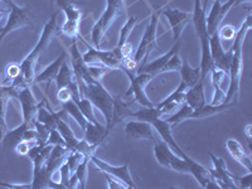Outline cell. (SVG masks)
<instances>
[{"label":"cell","mask_w":252,"mask_h":189,"mask_svg":"<svg viewBox=\"0 0 252 189\" xmlns=\"http://www.w3.org/2000/svg\"><path fill=\"white\" fill-rule=\"evenodd\" d=\"M209 49H211V56H212L215 67L222 69L226 73H228L229 64H231V58H232V51H224L220 38L218 35V32L213 33L209 37Z\"/></svg>","instance_id":"4fadbf2b"},{"label":"cell","mask_w":252,"mask_h":189,"mask_svg":"<svg viewBox=\"0 0 252 189\" xmlns=\"http://www.w3.org/2000/svg\"><path fill=\"white\" fill-rule=\"evenodd\" d=\"M35 116H37V121L44 124L51 129H56V111H52L48 103H47V109L43 107V102L40 103Z\"/></svg>","instance_id":"836d02e7"},{"label":"cell","mask_w":252,"mask_h":189,"mask_svg":"<svg viewBox=\"0 0 252 189\" xmlns=\"http://www.w3.org/2000/svg\"><path fill=\"white\" fill-rule=\"evenodd\" d=\"M66 15V22L63 23L62 33L71 39H77L81 37L80 34V23L82 13L77 5H69L62 10Z\"/></svg>","instance_id":"e0dca14e"},{"label":"cell","mask_w":252,"mask_h":189,"mask_svg":"<svg viewBox=\"0 0 252 189\" xmlns=\"http://www.w3.org/2000/svg\"><path fill=\"white\" fill-rule=\"evenodd\" d=\"M37 143H31V141H26V140H22L19 144H18L17 146L14 148L15 153H17L18 155H26L28 154V152L31 150V148L33 145H35Z\"/></svg>","instance_id":"ee69618b"},{"label":"cell","mask_w":252,"mask_h":189,"mask_svg":"<svg viewBox=\"0 0 252 189\" xmlns=\"http://www.w3.org/2000/svg\"><path fill=\"white\" fill-rule=\"evenodd\" d=\"M139 23V18H136V17H130L129 19L126 20L125 22V24H124L123 26V28H121V32H120V37H119V43H118V46L115 47V51L118 52L119 55L121 56V53L119 51H120L121 48H123V46L124 44L126 43V42H129V37H130V34H131V32L134 31V28H135V26H136V24ZM121 57H123V56H121Z\"/></svg>","instance_id":"1f68e13d"},{"label":"cell","mask_w":252,"mask_h":189,"mask_svg":"<svg viewBox=\"0 0 252 189\" xmlns=\"http://www.w3.org/2000/svg\"><path fill=\"white\" fill-rule=\"evenodd\" d=\"M192 112H193L192 107L188 106L186 102H183L181 106H179V109L177 110V112H175V114H173L172 116H169V118H166L165 121L169 124L170 126H175V125H178V124H181L182 121L189 120V119H190V115H192Z\"/></svg>","instance_id":"e575fe53"},{"label":"cell","mask_w":252,"mask_h":189,"mask_svg":"<svg viewBox=\"0 0 252 189\" xmlns=\"http://www.w3.org/2000/svg\"><path fill=\"white\" fill-rule=\"evenodd\" d=\"M85 43L87 46V52L82 56V58L86 64L100 63V64L110 69L123 68V58L115 49H112V51H101L100 48H94V47L90 46L86 40H85Z\"/></svg>","instance_id":"ba28073f"},{"label":"cell","mask_w":252,"mask_h":189,"mask_svg":"<svg viewBox=\"0 0 252 189\" xmlns=\"http://www.w3.org/2000/svg\"><path fill=\"white\" fill-rule=\"evenodd\" d=\"M207 3H208V0H204V4H203V8L206 9V6H207Z\"/></svg>","instance_id":"f5cc1de1"},{"label":"cell","mask_w":252,"mask_h":189,"mask_svg":"<svg viewBox=\"0 0 252 189\" xmlns=\"http://www.w3.org/2000/svg\"><path fill=\"white\" fill-rule=\"evenodd\" d=\"M233 181L241 182V188L244 189H251L252 188V173L249 172L245 177H235L232 175Z\"/></svg>","instance_id":"f6af8a7d"},{"label":"cell","mask_w":252,"mask_h":189,"mask_svg":"<svg viewBox=\"0 0 252 189\" xmlns=\"http://www.w3.org/2000/svg\"><path fill=\"white\" fill-rule=\"evenodd\" d=\"M179 73H181V78L184 83L187 85V87H192L193 85L201 80V67L198 66L195 68H192V67L188 64V61L184 58L182 60V66L179 68Z\"/></svg>","instance_id":"f1b7e54d"},{"label":"cell","mask_w":252,"mask_h":189,"mask_svg":"<svg viewBox=\"0 0 252 189\" xmlns=\"http://www.w3.org/2000/svg\"><path fill=\"white\" fill-rule=\"evenodd\" d=\"M217 32L220 39L233 40L236 37V33H237V29H236V27L231 26V24H227V26H223L220 29H218Z\"/></svg>","instance_id":"f35d334b"},{"label":"cell","mask_w":252,"mask_h":189,"mask_svg":"<svg viewBox=\"0 0 252 189\" xmlns=\"http://www.w3.org/2000/svg\"><path fill=\"white\" fill-rule=\"evenodd\" d=\"M5 75L6 80H10V85L14 80H17L19 76H22V69H20V64H17V63H12L6 66L5 68Z\"/></svg>","instance_id":"ab89813d"},{"label":"cell","mask_w":252,"mask_h":189,"mask_svg":"<svg viewBox=\"0 0 252 189\" xmlns=\"http://www.w3.org/2000/svg\"><path fill=\"white\" fill-rule=\"evenodd\" d=\"M90 155H85L80 164H78L77 169H76L75 174L77 175L78 182H80V187L82 189L86 188V183H87V175H89V164H90Z\"/></svg>","instance_id":"8d00e7d4"},{"label":"cell","mask_w":252,"mask_h":189,"mask_svg":"<svg viewBox=\"0 0 252 189\" xmlns=\"http://www.w3.org/2000/svg\"><path fill=\"white\" fill-rule=\"evenodd\" d=\"M67 56H68V52L66 49H63V52L61 53L60 56L57 57V60L55 61L53 63H51L49 66H47L43 71L40 72L39 75L35 76L34 78V83H47V89L49 87L52 81H55L56 77H57L58 72H60L61 66H62V63L67 60Z\"/></svg>","instance_id":"7402d4cb"},{"label":"cell","mask_w":252,"mask_h":189,"mask_svg":"<svg viewBox=\"0 0 252 189\" xmlns=\"http://www.w3.org/2000/svg\"><path fill=\"white\" fill-rule=\"evenodd\" d=\"M209 158L213 163V169H209V174L215 179L216 183L220 186V189H237V186L233 182L232 174L228 172L227 165L222 158L216 157L215 154L209 152Z\"/></svg>","instance_id":"7c38bea8"},{"label":"cell","mask_w":252,"mask_h":189,"mask_svg":"<svg viewBox=\"0 0 252 189\" xmlns=\"http://www.w3.org/2000/svg\"><path fill=\"white\" fill-rule=\"evenodd\" d=\"M71 170H69V166L67 164V161L64 160L62 163V165L60 166V178H61V184H63V187L67 189V184H68L69 178H71Z\"/></svg>","instance_id":"60d3db41"},{"label":"cell","mask_w":252,"mask_h":189,"mask_svg":"<svg viewBox=\"0 0 252 189\" xmlns=\"http://www.w3.org/2000/svg\"><path fill=\"white\" fill-rule=\"evenodd\" d=\"M103 174V177H105V179L107 181V187H109L110 189H127V187H126V184H124L123 182L119 181L118 178L112 177V175L107 174V173H103L101 172Z\"/></svg>","instance_id":"b9f144b4"},{"label":"cell","mask_w":252,"mask_h":189,"mask_svg":"<svg viewBox=\"0 0 252 189\" xmlns=\"http://www.w3.org/2000/svg\"><path fill=\"white\" fill-rule=\"evenodd\" d=\"M126 73L127 78L130 80V86L129 90L125 92V94H123L125 98L130 97L134 98L138 103H140L143 107H153L152 101L148 98L145 94V87L149 85L150 81L153 80V76L149 75V73H145V72H139V73H135L134 71H130V69L121 68Z\"/></svg>","instance_id":"8992f818"},{"label":"cell","mask_w":252,"mask_h":189,"mask_svg":"<svg viewBox=\"0 0 252 189\" xmlns=\"http://www.w3.org/2000/svg\"><path fill=\"white\" fill-rule=\"evenodd\" d=\"M85 135H83V140H86L92 148L97 149L98 146L106 140L107 136H109V132L106 130V126L101 125L100 123L92 124L87 123L86 127L83 130Z\"/></svg>","instance_id":"44dd1931"},{"label":"cell","mask_w":252,"mask_h":189,"mask_svg":"<svg viewBox=\"0 0 252 189\" xmlns=\"http://www.w3.org/2000/svg\"><path fill=\"white\" fill-rule=\"evenodd\" d=\"M181 47H182V40L181 39L175 40V44L172 47V49H170L169 52H166L165 55L157 58V60L153 61V62H149V63L146 62L144 63V64H141V66H139L136 73H139V72H145V73H149V75H152L153 77H155V76H158L159 73H161V69H163V67L165 66V63L169 61V58L174 55L175 52L181 51Z\"/></svg>","instance_id":"d6986e66"},{"label":"cell","mask_w":252,"mask_h":189,"mask_svg":"<svg viewBox=\"0 0 252 189\" xmlns=\"http://www.w3.org/2000/svg\"><path fill=\"white\" fill-rule=\"evenodd\" d=\"M245 3H247L250 5V3H251V0H236V1H235V6L240 5V4H245Z\"/></svg>","instance_id":"f907efd6"},{"label":"cell","mask_w":252,"mask_h":189,"mask_svg":"<svg viewBox=\"0 0 252 189\" xmlns=\"http://www.w3.org/2000/svg\"><path fill=\"white\" fill-rule=\"evenodd\" d=\"M51 3H53V0H51Z\"/></svg>","instance_id":"db71d44e"},{"label":"cell","mask_w":252,"mask_h":189,"mask_svg":"<svg viewBox=\"0 0 252 189\" xmlns=\"http://www.w3.org/2000/svg\"><path fill=\"white\" fill-rule=\"evenodd\" d=\"M76 103H77V106L80 107L81 112L83 114V116L87 119V120L90 121V123L92 124H97V119H96V116H94V110H92V103L91 101L89 100V98H86L85 96H81L80 98H77V100H73Z\"/></svg>","instance_id":"d590c367"},{"label":"cell","mask_w":252,"mask_h":189,"mask_svg":"<svg viewBox=\"0 0 252 189\" xmlns=\"http://www.w3.org/2000/svg\"><path fill=\"white\" fill-rule=\"evenodd\" d=\"M161 14L166 18L170 28H172L174 40L181 39L182 32L186 28L187 24L192 20V13L183 12V10H179V9L166 8L161 9Z\"/></svg>","instance_id":"5bb4252c"},{"label":"cell","mask_w":252,"mask_h":189,"mask_svg":"<svg viewBox=\"0 0 252 189\" xmlns=\"http://www.w3.org/2000/svg\"><path fill=\"white\" fill-rule=\"evenodd\" d=\"M187 89H188V87H187L186 83H184L183 81H181V83L178 85L177 89H175L168 97L164 98L160 103H158L157 107L163 106V105H166V103H175L178 106H181L182 103L184 102V94H186Z\"/></svg>","instance_id":"d6a6232c"},{"label":"cell","mask_w":252,"mask_h":189,"mask_svg":"<svg viewBox=\"0 0 252 189\" xmlns=\"http://www.w3.org/2000/svg\"><path fill=\"white\" fill-rule=\"evenodd\" d=\"M237 102H223L220 105H213V103H204L203 106L198 107V109L193 110L190 119H195V120H201V119L209 118L213 115H217L220 112H223L228 109H232L236 106Z\"/></svg>","instance_id":"d4e9b609"},{"label":"cell","mask_w":252,"mask_h":189,"mask_svg":"<svg viewBox=\"0 0 252 189\" xmlns=\"http://www.w3.org/2000/svg\"><path fill=\"white\" fill-rule=\"evenodd\" d=\"M235 1L236 0H227L226 3H220V0H215L211 12L208 15H206L207 32L209 35H212L220 29V26L223 22L227 13L235 6Z\"/></svg>","instance_id":"8fae6325"},{"label":"cell","mask_w":252,"mask_h":189,"mask_svg":"<svg viewBox=\"0 0 252 189\" xmlns=\"http://www.w3.org/2000/svg\"><path fill=\"white\" fill-rule=\"evenodd\" d=\"M184 102L193 110L203 106L206 102V94H204V81L199 80L192 87L187 89L184 94Z\"/></svg>","instance_id":"603a6c76"},{"label":"cell","mask_w":252,"mask_h":189,"mask_svg":"<svg viewBox=\"0 0 252 189\" xmlns=\"http://www.w3.org/2000/svg\"><path fill=\"white\" fill-rule=\"evenodd\" d=\"M61 10H57L52 14V17L49 18V20L44 24L43 31H42V34H40L39 40L37 42V44L34 46V48L32 49L31 53L27 56L23 60V62L20 63V69H22V75H23L24 81H26L28 85H34V78H35V66H37V61L39 60L40 55L43 53L44 49L48 47V44L51 43L52 38L57 34L58 27H57V18L60 14Z\"/></svg>","instance_id":"7a4b0ae2"},{"label":"cell","mask_w":252,"mask_h":189,"mask_svg":"<svg viewBox=\"0 0 252 189\" xmlns=\"http://www.w3.org/2000/svg\"><path fill=\"white\" fill-rule=\"evenodd\" d=\"M80 89L81 96H85L91 101L94 106L97 107L102 112L105 121H106L107 132H111V119H112V105H114V96H111L109 91L102 86L101 82L89 83V85H82L78 87Z\"/></svg>","instance_id":"3957f363"},{"label":"cell","mask_w":252,"mask_h":189,"mask_svg":"<svg viewBox=\"0 0 252 189\" xmlns=\"http://www.w3.org/2000/svg\"><path fill=\"white\" fill-rule=\"evenodd\" d=\"M78 186H80V182H78V178H77V175H76L75 173H73V174L71 175V178H69L68 184H67V189L77 188Z\"/></svg>","instance_id":"c3c4849f"},{"label":"cell","mask_w":252,"mask_h":189,"mask_svg":"<svg viewBox=\"0 0 252 189\" xmlns=\"http://www.w3.org/2000/svg\"><path fill=\"white\" fill-rule=\"evenodd\" d=\"M125 12L124 0H106V8L103 14L94 24L91 29V39L94 48H101V40L103 35L109 31L115 19L120 17Z\"/></svg>","instance_id":"277c9868"},{"label":"cell","mask_w":252,"mask_h":189,"mask_svg":"<svg viewBox=\"0 0 252 189\" xmlns=\"http://www.w3.org/2000/svg\"><path fill=\"white\" fill-rule=\"evenodd\" d=\"M63 110L61 111H56V129L58 130V132L61 134V136L63 138L64 143H66V146L68 148L69 152H73L76 148V145L78 144V139L76 138L72 129L68 126V124L62 119Z\"/></svg>","instance_id":"cb8c5ba5"},{"label":"cell","mask_w":252,"mask_h":189,"mask_svg":"<svg viewBox=\"0 0 252 189\" xmlns=\"http://www.w3.org/2000/svg\"><path fill=\"white\" fill-rule=\"evenodd\" d=\"M212 75V85L213 89H215V94H213V105H220V103L224 102V96H226V92H223L222 90V81H223L224 76L227 75L226 72L222 71V69L217 68V67H213L212 71L209 72Z\"/></svg>","instance_id":"83f0119b"},{"label":"cell","mask_w":252,"mask_h":189,"mask_svg":"<svg viewBox=\"0 0 252 189\" xmlns=\"http://www.w3.org/2000/svg\"><path fill=\"white\" fill-rule=\"evenodd\" d=\"M161 15V9L159 10H154L149 17V24L146 27L145 33H144L141 42L136 51L132 53V61L135 62L136 66H141L144 63H146V60L149 57L152 49L158 48L157 47V29L158 24H159V17Z\"/></svg>","instance_id":"5b68a950"},{"label":"cell","mask_w":252,"mask_h":189,"mask_svg":"<svg viewBox=\"0 0 252 189\" xmlns=\"http://www.w3.org/2000/svg\"><path fill=\"white\" fill-rule=\"evenodd\" d=\"M0 33H1V28H0Z\"/></svg>","instance_id":"11a10c76"},{"label":"cell","mask_w":252,"mask_h":189,"mask_svg":"<svg viewBox=\"0 0 252 189\" xmlns=\"http://www.w3.org/2000/svg\"><path fill=\"white\" fill-rule=\"evenodd\" d=\"M153 144H154L155 159L161 166L166 169L174 170V172L190 174V166L187 163V160H184L183 158L173 152L165 141H160L157 139V141H154Z\"/></svg>","instance_id":"52a82bcc"},{"label":"cell","mask_w":252,"mask_h":189,"mask_svg":"<svg viewBox=\"0 0 252 189\" xmlns=\"http://www.w3.org/2000/svg\"><path fill=\"white\" fill-rule=\"evenodd\" d=\"M134 103V100L125 98L124 96H114V105H112V119H111V130L118 124H121L126 119L131 116V106Z\"/></svg>","instance_id":"ac0fdd59"},{"label":"cell","mask_w":252,"mask_h":189,"mask_svg":"<svg viewBox=\"0 0 252 189\" xmlns=\"http://www.w3.org/2000/svg\"><path fill=\"white\" fill-rule=\"evenodd\" d=\"M61 107H62V110H64V111H66V114L71 115L72 118L75 119V121H77V124L81 126V129H82V131H83V130H85V127H86L87 123H89V120H87V119L83 116V114L81 112L80 107L77 106V103H76L75 101L71 98V100H68V101L61 102Z\"/></svg>","instance_id":"4dcf8cb0"},{"label":"cell","mask_w":252,"mask_h":189,"mask_svg":"<svg viewBox=\"0 0 252 189\" xmlns=\"http://www.w3.org/2000/svg\"><path fill=\"white\" fill-rule=\"evenodd\" d=\"M47 144H51V145H64L66 146V143H64V140H63V138L61 136V134L58 132L57 129L51 130L48 139H47Z\"/></svg>","instance_id":"7bdbcfd3"},{"label":"cell","mask_w":252,"mask_h":189,"mask_svg":"<svg viewBox=\"0 0 252 189\" xmlns=\"http://www.w3.org/2000/svg\"><path fill=\"white\" fill-rule=\"evenodd\" d=\"M57 96H58V100H60L61 102L71 100V90H69V87H64V89L58 91Z\"/></svg>","instance_id":"bcb514c9"},{"label":"cell","mask_w":252,"mask_h":189,"mask_svg":"<svg viewBox=\"0 0 252 189\" xmlns=\"http://www.w3.org/2000/svg\"><path fill=\"white\" fill-rule=\"evenodd\" d=\"M4 14H5V10H1V12H0V18H3Z\"/></svg>","instance_id":"816d5d0a"},{"label":"cell","mask_w":252,"mask_h":189,"mask_svg":"<svg viewBox=\"0 0 252 189\" xmlns=\"http://www.w3.org/2000/svg\"><path fill=\"white\" fill-rule=\"evenodd\" d=\"M56 85H57V90L64 89V87L69 86L73 81H76L75 73H73V69L69 66V63L67 62V60L62 63L61 66L60 72H58L57 77H56Z\"/></svg>","instance_id":"f546056e"},{"label":"cell","mask_w":252,"mask_h":189,"mask_svg":"<svg viewBox=\"0 0 252 189\" xmlns=\"http://www.w3.org/2000/svg\"><path fill=\"white\" fill-rule=\"evenodd\" d=\"M182 66V58L179 56V52H175L174 55L169 58V61L165 63V66L161 69V73L164 72H177L179 71Z\"/></svg>","instance_id":"74e56055"},{"label":"cell","mask_w":252,"mask_h":189,"mask_svg":"<svg viewBox=\"0 0 252 189\" xmlns=\"http://www.w3.org/2000/svg\"><path fill=\"white\" fill-rule=\"evenodd\" d=\"M3 1L8 5L9 15L5 26L1 27L0 43H1V40H3L10 32L15 31V29L23 28V27L32 26L31 18H29L28 12H27L26 8H20V6L17 5L13 0H3Z\"/></svg>","instance_id":"9c48e42d"},{"label":"cell","mask_w":252,"mask_h":189,"mask_svg":"<svg viewBox=\"0 0 252 189\" xmlns=\"http://www.w3.org/2000/svg\"><path fill=\"white\" fill-rule=\"evenodd\" d=\"M56 3H57L60 10H63V9L69 5H77L78 1L77 0H56Z\"/></svg>","instance_id":"7dc6e473"},{"label":"cell","mask_w":252,"mask_h":189,"mask_svg":"<svg viewBox=\"0 0 252 189\" xmlns=\"http://www.w3.org/2000/svg\"><path fill=\"white\" fill-rule=\"evenodd\" d=\"M31 125L32 123H24L23 121V124H20V126L15 127L14 130L6 131L5 135L3 136V140H1L4 150L14 149L15 146H17L20 141L23 140L24 131H26Z\"/></svg>","instance_id":"4316f807"},{"label":"cell","mask_w":252,"mask_h":189,"mask_svg":"<svg viewBox=\"0 0 252 189\" xmlns=\"http://www.w3.org/2000/svg\"><path fill=\"white\" fill-rule=\"evenodd\" d=\"M226 148L229 152L231 157L235 159L236 161L241 164L242 166H245L247 169V172L252 173V160L249 155H246L244 148L240 144V141H237L236 139H228L226 141Z\"/></svg>","instance_id":"484cf974"},{"label":"cell","mask_w":252,"mask_h":189,"mask_svg":"<svg viewBox=\"0 0 252 189\" xmlns=\"http://www.w3.org/2000/svg\"><path fill=\"white\" fill-rule=\"evenodd\" d=\"M18 89L13 85H0V143L3 140L6 130V105L10 98H17Z\"/></svg>","instance_id":"ffe728a7"},{"label":"cell","mask_w":252,"mask_h":189,"mask_svg":"<svg viewBox=\"0 0 252 189\" xmlns=\"http://www.w3.org/2000/svg\"><path fill=\"white\" fill-rule=\"evenodd\" d=\"M251 27L252 14L249 13L241 28L236 33L235 39L232 40V46L229 48L232 51V58H231V64L228 68L229 85L226 96H224V102H237L241 75H242V68H244V42Z\"/></svg>","instance_id":"6da1fadb"},{"label":"cell","mask_w":252,"mask_h":189,"mask_svg":"<svg viewBox=\"0 0 252 189\" xmlns=\"http://www.w3.org/2000/svg\"><path fill=\"white\" fill-rule=\"evenodd\" d=\"M31 87L32 86L27 85V86L22 87L17 91V98L20 101V105H22V114H23L24 123H32V120L34 119L35 114H37L38 109L40 106V103L33 96Z\"/></svg>","instance_id":"9a60e30c"},{"label":"cell","mask_w":252,"mask_h":189,"mask_svg":"<svg viewBox=\"0 0 252 189\" xmlns=\"http://www.w3.org/2000/svg\"><path fill=\"white\" fill-rule=\"evenodd\" d=\"M90 161L94 164V165L97 166L98 169L103 173H107V174L112 175V177L118 178L119 181L123 182L124 184H126L127 189L129 188H136V184H135L134 179H132L131 174H130L129 170V160H126L125 164L119 166H114L111 164H109L107 161H103L101 159H98L96 155H91L90 158Z\"/></svg>","instance_id":"30bf717a"},{"label":"cell","mask_w":252,"mask_h":189,"mask_svg":"<svg viewBox=\"0 0 252 189\" xmlns=\"http://www.w3.org/2000/svg\"><path fill=\"white\" fill-rule=\"evenodd\" d=\"M244 134L245 136H246V140L247 143H249V146L250 149H251V141H252V125L251 124H247L246 126H245V130H244Z\"/></svg>","instance_id":"681fc988"},{"label":"cell","mask_w":252,"mask_h":189,"mask_svg":"<svg viewBox=\"0 0 252 189\" xmlns=\"http://www.w3.org/2000/svg\"><path fill=\"white\" fill-rule=\"evenodd\" d=\"M125 135L129 140H150L157 141L154 127L152 124L145 121H129L125 125Z\"/></svg>","instance_id":"2e32d148"}]
</instances>
